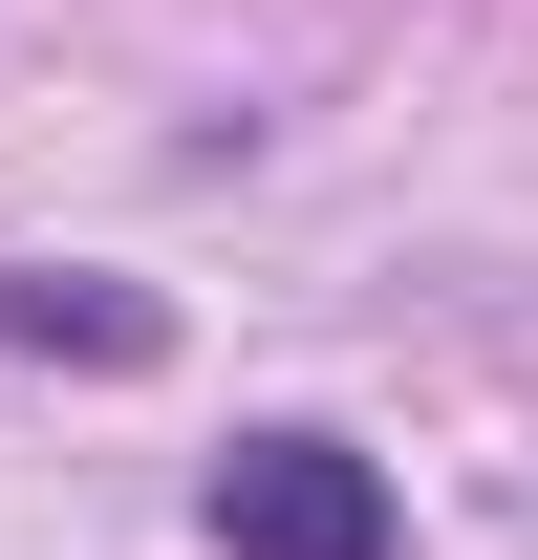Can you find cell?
Wrapping results in <instances>:
<instances>
[{
	"mask_svg": "<svg viewBox=\"0 0 538 560\" xmlns=\"http://www.w3.org/2000/svg\"><path fill=\"white\" fill-rule=\"evenodd\" d=\"M0 324H22V346H86V366H151V346H173L130 280H0Z\"/></svg>",
	"mask_w": 538,
	"mask_h": 560,
	"instance_id": "7a4b0ae2",
	"label": "cell"
},
{
	"mask_svg": "<svg viewBox=\"0 0 538 560\" xmlns=\"http://www.w3.org/2000/svg\"><path fill=\"white\" fill-rule=\"evenodd\" d=\"M215 539L237 560H388V475L344 431H237L215 453Z\"/></svg>",
	"mask_w": 538,
	"mask_h": 560,
	"instance_id": "6da1fadb",
	"label": "cell"
}]
</instances>
